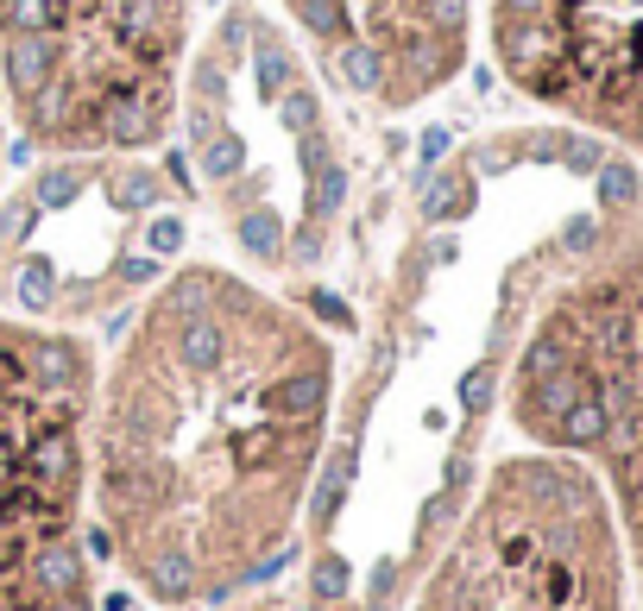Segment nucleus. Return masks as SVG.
I'll use <instances>...</instances> for the list:
<instances>
[{"instance_id": "1a4fd4ad", "label": "nucleus", "mask_w": 643, "mask_h": 611, "mask_svg": "<svg viewBox=\"0 0 643 611\" xmlns=\"http://www.w3.org/2000/svg\"><path fill=\"white\" fill-rule=\"evenodd\" d=\"M7 132H13V107H7V89H0V183H7Z\"/></svg>"}, {"instance_id": "7ed1b4c3", "label": "nucleus", "mask_w": 643, "mask_h": 611, "mask_svg": "<svg viewBox=\"0 0 643 611\" xmlns=\"http://www.w3.org/2000/svg\"><path fill=\"white\" fill-rule=\"evenodd\" d=\"M512 416L537 448L593 466L643 586V208L542 303L512 366Z\"/></svg>"}, {"instance_id": "0eeeda50", "label": "nucleus", "mask_w": 643, "mask_h": 611, "mask_svg": "<svg viewBox=\"0 0 643 611\" xmlns=\"http://www.w3.org/2000/svg\"><path fill=\"white\" fill-rule=\"evenodd\" d=\"M341 102L416 114L473 64L480 0H272Z\"/></svg>"}, {"instance_id": "f257e3e1", "label": "nucleus", "mask_w": 643, "mask_h": 611, "mask_svg": "<svg viewBox=\"0 0 643 611\" xmlns=\"http://www.w3.org/2000/svg\"><path fill=\"white\" fill-rule=\"evenodd\" d=\"M329 404L335 347L303 303L221 258L171 265L95 391L107 555L164 606L272 580Z\"/></svg>"}, {"instance_id": "423d86ee", "label": "nucleus", "mask_w": 643, "mask_h": 611, "mask_svg": "<svg viewBox=\"0 0 643 611\" xmlns=\"http://www.w3.org/2000/svg\"><path fill=\"white\" fill-rule=\"evenodd\" d=\"M498 77L643 164V0H480Z\"/></svg>"}, {"instance_id": "39448f33", "label": "nucleus", "mask_w": 643, "mask_h": 611, "mask_svg": "<svg viewBox=\"0 0 643 611\" xmlns=\"http://www.w3.org/2000/svg\"><path fill=\"white\" fill-rule=\"evenodd\" d=\"M423 611H624V535L587 460H505Z\"/></svg>"}, {"instance_id": "20e7f679", "label": "nucleus", "mask_w": 643, "mask_h": 611, "mask_svg": "<svg viewBox=\"0 0 643 611\" xmlns=\"http://www.w3.org/2000/svg\"><path fill=\"white\" fill-rule=\"evenodd\" d=\"M89 334L0 309V611H89Z\"/></svg>"}, {"instance_id": "6e6552de", "label": "nucleus", "mask_w": 643, "mask_h": 611, "mask_svg": "<svg viewBox=\"0 0 643 611\" xmlns=\"http://www.w3.org/2000/svg\"><path fill=\"white\" fill-rule=\"evenodd\" d=\"M341 586H347V567H341V561H322V567H315V599H335Z\"/></svg>"}, {"instance_id": "f03ea898", "label": "nucleus", "mask_w": 643, "mask_h": 611, "mask_svg": "<svg viewBox=\"0 0 643 611\" xmlns=\"http://www.w3.org/2000/svg\"><path fill=\"white\" fill-rule=\"evenodd\" d=\"M196 0H0V89L51 158H133L177 127Z\"/></svg>"}]
</instances>
